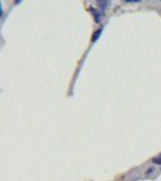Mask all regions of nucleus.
<instances>
[{"label": "nucleus", "mask_w": 161, "mask_h": 181, "mask_svg": "<svg viewBox=\"0 0 161 181\" xmlns=\"http://www.w3.org/2000/svg\"><path fill=\"white\" fill-rule=\"evenodd\" d=\"M101 34V30H99L97 32L94 33V36H93V39H92V41H97V39L99 37V35Z\"/></svg>", "instance_id": "f257e3e1"}, {"label": "nucleus", "mask_w": 161, "mask_h": 181, "mask_svg": "<svg viewBox=\"0 0 161 181\" xmlns=\"http://www.w3.org/2000/svg\"><path fill=\"white\" fill-rule=\"evenodd\" d=\"M153 163H155V164H160L161 165V156H159V157H155V159H153Z\"/></svg>", "instance_id": "f03ea898"}]
</instances>
